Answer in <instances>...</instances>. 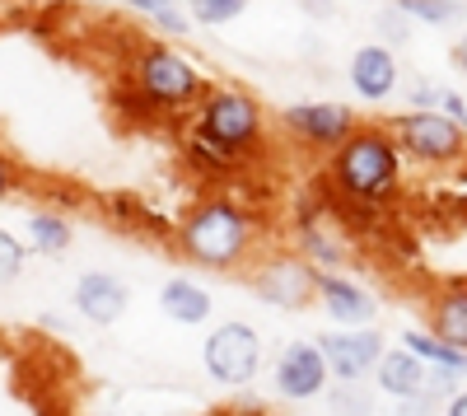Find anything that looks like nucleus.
<instances>
[{"label": "nucleus", "instance_id": "nucleus-12", "mask_svg": "<svg viewBox=\"0 0 467 416\" xmlns=\"http://www.w3.org/2000/svg\"><path fill=\"white\" fill-rule=\"evenodd\" d=\"M70 299H75V314H85L94 328H112L117 318L131 309V290H127V281H122V276H112V272H85L80 281H75Z\"/></svg>", "mask_w": 467, "mask_h": 416}, {"label": "nucleus", "instance_id": "nucleus-23", "mask_svg": "<svg viewBox=\"0 0 467 416\" xmlns=\"http://www.w3.org/2000/svg\"><path fill=\"white\" fill-rule=\"evenodd\" d=\"M136 15H145L150 24H160L164 33H187V10L164 5V0H150V5H136Z\"/></svg>", "mask_w": 467, "mask_h": 416}, {"label": "nucleus", "instance_id": "nucleus-7", "mask_svg": "<svg viewBox=\"0 0 467 416\" xmlns=\"http://www.w3.org/2000/svg\"><path fill=\"white\" fill-rule=\"evenodd\" d=\"M314 286H318V272L308 267L299 253H276V257H266L262 267L253 272L257 299L271 305V309H285V314L314 305Z\"/></svg>", "mask_w": 467, "mask_h": 416}, {"label": "nucleus", "instance_id": "nucleus-14", "mask_svg": "<svg viewBox=\"0 0 467 416\" xmlns=\"http://www.w3.org/2000/svg\"><path fill=\"white\" fill-rule=\"evenodd\" d=\"M425 369L416 356H407L402 347H393V351H383L379 360H374V384L388 393V398H420L425 393Z\"/></svg>", "mask_w": 467, "mask_h": 416}, {"label": "nucleus", "instance_id": "nucleus-19", "mask_svg": "<svg viewBox=\"0 0 467 416\" xmlns=\"http://www.w3.org/2000/svg\"><path fill=\"white\" fill-rule=\"evenodd\" d=\"M75 244V230L61 211H33L28 215V248H37L43 257H61Z\"/></svg>", "mask_w": 467, "mask_h": 416}, {"label": "nucleus", "instance_id": "nucleus-6", "mask_svg": "<svg viewBox=\"0 0 467 416\" xmlns=\"http://www.w3.org/2000/svg\"><path fill=\"white\" fill-rule=\"evenodd\" d=\"M398 155L420 164V169H458L462 150H467V131L444 122L440 112H402V118L388 127Z\"/></svg>", "mask_w": 467, "mask_h": 416}, {"label": "nucleus", "instance_id": "nucleus-27", "mask_svg": "<svg viewBox=\"0 0 467 416\" xmlns=\"http://www.w3.org/2000/svg\"><path fill=\"white\" fill-rule=\"evenodd\" d=\"M19 182H24V173H19V164L0 150V202H10L15 192H19Z\"/></svg>", "mask_w": 467, "mask_h": 416}, {"label": "nucleus", "instance_id": "nucleus-25", "mask_svg": "<svg viewBox=\"0 0 467 416\" xmlns=\"http://www.w3.org/2000/svg\"><path fill=\"white\" fill-rule=\"evenodd\" d=\"M440 94H444V85L416 80V85L407 89V103H411V112H435V108H440Z\"/></svg>", "mask_w": 467, "mask_h": 416}, {"label": "nucleus", "instance_id": "nucleus-16", "mask_svg": "<svg viewBox=\"0 0 467 416\" xmlns=\"http://www.w3.org/2000/svg\"><path fill=\"white\" fill-rule=\"evenodd\" d=\"M182 160L202 178H234V173H244V164H248V160H239L234 150H224L220 140H211L197 127H187V136H182Z\"/></svg>", "mask_w": 467, "mask_h": 416}, {"label": "nucleus", "instance_id": "nucleus-1", "mask_svg": "<svg viewBox=\"0 0 467 416\" xmlns=\"http://www.w3.org/2000/svg\"><path fill=\"white\" fill-rule=\"evenodd\" d=\"M402 164L407 160L398 155L388 127L360 122L327 155L323 187H327V197L350 202V206H388L402 192Z\"/></svg>", "mask_w": 467, "mask_h": 416}, {"label": "nucleus", "instance_id": "nucleus-3", "mask_svg": "<svg viewBox=\"0 0 467 416\" xmlns=\"http://www.w3.org/2000/svg\"><path fill=\"white\" fill-rule=\"evenodd\" d=\"M127 85L160 112V118H178V112L197 108L202 94L211 89L202 66L169 43H145L127 66Z\"/></svg>", "mask_w": 467, "mask_h": 416}, {"label": "nucleus", "instance_id": "nucleus-4", "mask_svg": "<svg viewBox=\"0 0 467 416\" xmlns=\"http://www.w3.org/2000/svg\"><path fill=\"white\" fill-rule=\"evenodd\" d=\"M197 131H206L211 140H220L224 150H234L239 160H253L266 150V112L248 89L234 85H211L197 103Z\"/></svg>", "mask_w": 467, "mask_h": 416}, {"label": "nucleus", "instance_id": "nucleus-22", "mask_svg": "<svg viewBox=\"0 0 467 416\" xmlns=\"http://www.w3.org/2000/svg\"><path fill=\"white\" fill-rule=\"evenodd\" d=\"M112 103H117V112H122L127 122H160V112H154L131 85H117V94H112Z\"/></svg>", "mask_w": 467, "mask_h": 416}, {"label": "nucleus", "instance_id": "nucleus-26", "mask_svg": "<svg viewBox=\"0 0 467 416\" xmlns=\"http://www.w3.org/2000/svg\"><path fill=\"white\" fill-rule=\"evenodd\" d=\"M435 112H440L444 122H453V127H462V131H467V99H462V89H444Z\"/></svg>", "mask_w": 467, "mask_h": 416}, {"label": "nucleus", "instance_id": "nucleus-5", "mask_svg": "<svg viewBox=\"0 0 467 416\" xmlns=\"http://www.w3.org/2000/svg\"><path fill=\"white\" fill-rule=\"evenodd\" d=\"M266 347H262V332L244 318H224L202 347V365L215 384L224 389H248L257 374H262Z\"/></svg>", "mask_w": 467, "mask_h": 416}, {"label": "nucleus", "instance_id": "nucleus-15", "mask_svg": "<svg viewBox=\"0 0 467 416\" xmlns=\"http://www.w3.org/2000/svg\"><path fill=\"white\" fill-rule=\"evenodd\" d=\"M160 309L169 323H182V328H197L211 318V290L202 281H192V276H173L164 281L160 290Z\"/></svg>", "mask_w": 467, "mask_h": 416}, {"label": "nucleus", "instance_id": "nucleus-18", "mask_svg": "<svg viewBox=\"0 0 467 416\" xmlns=\"http://www.w3.org/2000/svg\"><path fill=\"white\" fill-rule=\"evenodd\" d=\"M402 351L416 356L425 369H449V374H462L467 369V351L440 342V337H431V332H402Z\"/></svg>", "mask_w": 467, "mask_h": 416}, {"label": "nucleus", "instance_id": "nucleus-29", "mask_svg": "<svg viewBox=\"0 0 467 416\" xmlns=\"http://www.w3.org/2000/svg\"><path fill=\"white\" fill-rule=\"evenodd\" d=\"M407 416H411V411H407ZM416 416H425V411H416Z\"/></svg>", "mask_w": 467, "mask_h": 416}, {"label": "nucleus", "instance_id": "nucleus-8", "mask_svg": "<svg viewBox=\"0 0 467 416\" xmlns=\"http://www.w3.org/2000/svg\"><path fill=\"white\" fill-rule=\"evenodd\" d=\"M318 356L327 365V380L337 384H360L374 374V360L388 351L379 332H323L318 337Z\"/></svg>", "mask_w": 467, "mask_h": 416}, {"label": "nucleus", "instance_id": "nucleus-21", "mask_svg": "<svg viewBox=\"0 0 467 416\" xmlns=\"http://www.w3.org/2000/svg\"><path fill=\"white\" fill-rule=\"evenodd\" d=\"M24 262H28V248H24V239H19V234H10V230H0V286L19 281Z\"/></svg>", "mask_w": 467, "mask_h": 416}, {"label": "nucleus", "instance_id": "nucleus-10", "mask_svg": "<svg viewBox=\"0 0 467 416\" xmlns=\"http://www.w3.org/2000/svg\"><path fill=\"white\" fill-rule=\"evenodd\" d=\"M271 384H276V393L290 398V402L318 398L327 389V365H323L318 347L314 342H290L276 356V365H271Z\"/></svg>", "mask_w": 467, "mask_h": 416}, {"label": "nucleus", "instance_id": "nucleus-20", "mask_svg": "<svg viewBox=\"0 0 467 416\" xmlns=\"http://www.w3.org/2000/svg\"><path fill=\"white\" fill-rule=\"evenodd\" d=\"M244 0H197V5L187 10V19H197V24H211V28H220V24H234V19H244Z\"/></svg>", "mask_w": 467, "mask_h": 416}, {"label": "nucleus", "instance_id": "nucleus-2", "mask_svg": "<svg viewBox=\"0 0 467 416\" xmlns=\"http://www.w3.org/2000/svg\"><path fill=\"white\" fill-rule=\"evenodd\" d=\"M257 224L262 220L244 202H234L229 192L202 197L178 220L173 244L187 262H197L206 272H244L253 257V244H257Z\"/></svg>", "mask_w": 467, "mask_h": 416}, {"label": "nucleus", "instance_id": "nucleus-9", "mask_svg": "<svg viewBox=\"0 0 467 416\" xmlns=\"http://www.w3.org/2000/svg\"><path fill=\"white\" fill-rule=\"evenodd\" d=\"M285 127L308 150L332 155V150L360 127V118H356V108H346V103H295V108H285Z\"/></svg>", "mask_w": 467, "mask_h": 416}, {"label": "nucleus", "instance_id": "nucleus-24", "mask_svg": "<svg viewBox=\"0 0 467 416\" xmlns=\"http://www.w3.org/2000/svg\"><path fill=\"white\" fill-rule=\"evenodd\" d=\"M398 15L425 19V24H449L453 15H462V5H425V0H407V5H398Z\"/></svg>", "mask_w": 467, "mask_h": 416}, {"label": "nucleus", "instance_id": "nucleus-28", "mask_svg": "<svg viewBox=\"0 0 467 416\" xmlns=\"http://www.w3.org/2000/svg\"><path fill=\"white\" fill-rule=\"evenodd\" d=\"M444 411H449V416H467V393H462V389H453V393L444 398Z\"/></svg>", "mask_w": 467, "mask_h": 416}, {"label": "nucleus", "instance_id": "nucleus-13", "mask_svg": "<svg viewBox=\"0 0 467 416\" xmlns=\"http://www.w3.org/2000/svg\"><path fill=\"white\" fill-rule=\"evenodd\" d=\"M398 57H393V47H383V43H365V47H356V57H350V66H346V80H350V89H356V99H365V103H383L388 94L398 89Z\"/></svg>", "mask_w": 467, "mask_h": 416}, {"label": "nucleus", "instance_id": "nucleus-11", "mask_svg": "<svg viewBox=\"0 0 467 416\" xmlns=\"http://www.w3.org/2000/svg\"><path fill=\"white\" fill-rule=\"evenodd\" d=\"M314 305H323V314L341 328H365L379 314V299L356 276H341V272H318Z\"/></svg>", "mask_w": 467, "mask_h": 416}, {"label": "nucleus", "instance_id": "nucleus-17", "mask_svg": "<svg viewBox=\"0 0 467 416\" xmlns=\"http://www.w3.org/2000/svg\"><path fill=\"white\" fill-rule=\"evenodd\" d=\"M431 337H440V342L467 351V290L453 281L440 290L435 299V314H431Z\"/></svg>", "mask_w": 467, "mask_h": 416}]
</instances>
